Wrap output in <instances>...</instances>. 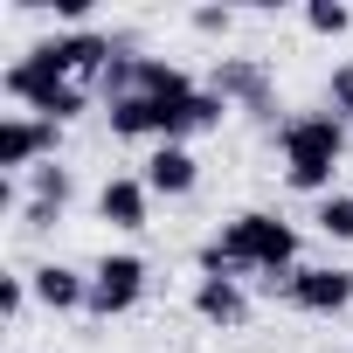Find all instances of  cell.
<instances>
[{
	"instance_id": "1",
	"label": "cell",
	"mask_w": 353,
	"mask_h": 353,
	"mask_svg": "<svg viewBox=\"0 0 353 353\" xmlns=\"http://www.w3.org/2000/svg\"><path fill=\"white\" fill-rule=\"evenodd\" d=\"M243 270H256L270 284L291 277L298 270V229L284 215H263V208L229 215V229L201 250V277H243Z\"/></svg>"
},
{
	"instance_id": "2",
	"label": "cell",
	"mask_w": 353,
	"mask_h": 353,
	"mask_svg": "<svg viewBox=\"0 0 353 353\" xmlns=\"http://www.w3.org/2000/svg\"><path fill=\"white\" fill-rule=\"evenodd\" d=\"M277 145H284V181L298 188V194H332V173H339V159H346V118H332V111H298V118H284V132H277Z\"/></svg>"
},
{
	"instance_id": "3",
	"label": "cell",
	"mask_w": 353,
	"mask_h": 353,
	"mask_svg": "<svg viewBox=\"0 0 353 353\" xmlns=\"http://www.w3.org/2000/svg\"><path fill=\"white\" fill-rule=\"evenodd\" d=\"M139 298H145V256H132V250L97 256V270H90V312L97 319H125Z\"/></svg>"
},
{
	"instance_id": "4",
	"label": "cell",
	"mask_w": 353,
	"mask_h": 353,
	"mask_svg": "<svg viewBox=\"0 0 353 353\" xmlns=\"http://www.w3.org/2000/svg\"><path fill=\"white\" fill-rule=\"evenodd\" d=\"M284 298L298 312H312V319H332V312L353 305V270H339V263H298L284 277Z\"/></svg>"
},
{
	"instance_id": "5",
	"label": "cell",
	"mask_w": 353,
	"mask_h": 353,
	"mask_svg": "<svg viewBox=\"0 0 353 353\" xmlns=\"http://www.w3.org/2000/svg\"><path fill=\"white\" fill-rule=\"evenodd\" d=\"M49 56L77 77V83H104V70L118 63V49H111V35H97V28H70V35H49Z\"/></svg>"
},
{
	"instance_id": "6",
	"label": "cell",
	"mask_w": 353,
	"mask_h": 353,
	"mask_svg": "<svg viewBox=\"0 0 353 353\" xmlns=\"http://www.w3.org/2000/svg\"><path fill=\"white\" fill-rule=\"evenodd\" d=\"M42 152H56V125H49V118H28V111H8V118H0V166H8V173L35 166Z\"/></svg>"
},
{
	"instance_id": "7",
	"label": "cell",
	"mask_w": 353,
	"mask_h": 353,
	"mask_svg": "<svg viewBox=\"0 0 353 353\" xmlns=\"http://www.w3.org/2000/svg\"><path fill=\"white\" fill-rule=\"evenodd\" d=\"M97 215H104L111 229H145V215H152L145 173H111V181L97 188Z\"/></svg>"
},
{
	"instance_id": "8",
	"label": "cell",
	"mask_w": 353,
	"mask_h": 353,
	"mask_svg": "<svg viewBox=\"0 0 353 353\" xmlns=\"http://www.w3.org/2000/svg\"><path fill=\"white\" fill-rule=\"evenodd\" d=\"M215 97L236 111H270V77H263V63H250V56H222L215 63Z\"/></svg>"
},
{
	"instance_id": "9",
	"label": "cell",
	"mask_w": 353,
	"mask_h": 353,
	"mask_svg": "<svg viewBox=\"0 0 353 353\" xmlns=\"http://www.w3.org/2000/svg\"><path fill=\"white\" fill-rule=\"evenodd\" d=\"M28 291H35V305H49V312H90V277L70 270V263H35V270H28Z\"/></svg>"
},
{
	"instance_id": "10",
	"label": "cell",
	"mask_w": 353,
	"mask_h": 353,
	"mask_svg": "<svg viewBox=\"0 0 353 353\" xmlns=\"http://www.w3.org/2000/svg\"><path fill=\"white\" fill-rule=\"evenodd\" d=\"M194 181H201V159H194L188 145H152V152H145V188H152V194L181 201V194H194Z\"/></svg>"
},
{
	"instance_id": "11",
	"label": "cell",
	"mask_w": 353,
	"mask_h": 353,
	"mask_svg": "<svg viewBox=\"0 0 353 353\" xmlns=\"http://www.w3.org/2000/svg\"><path fill=\"white\" fill-rule=\"evenodd\" d=\"M194 312H201L208 325L236 332V325L250 319V291H243V277H201V284H194Z\"/></svg>"
},
{
	"instance_id": "12",
	"label": "cell",
	"mask_w": 353,
	"mask_h": 353,
	"mask_svg": "<svg viewBox=\"0 0 353 353\" xmlns=\"http://www.w3.org/2000/svg\"><path fill=\"white\" fill-rule=\"evenodd\" d=\"M70 194H77V181H70V166H35L28 173V201H49V208H70Z\"/></svg>"
},
{
	"instance_id": "13",
	"label": "cell",
	"mask_w": 353,
	"mask_h": 353,
	"mask_svg": "<svg viewBox=\"0 0 353 353\" xmlns=\"http://www.w3.org/2000/svg\"><path fill=\"white\" fill-rule=\"evenodd\" d=\"M305 28L312 35H346L353 28V8H346V0H305Z\"/></svg>"
},
{
	"instance_id": "14",
	"label": "cell",
	"mask_w": 353,
	"mask_h": 353,
	"mask_svg": "<svg viewBox=\"0 0 353 353\" xmlns=\"http://www.w3.org/2000/svg\"><path fill=\"white\" fill-rule=\"evenodd\" d=\"M312 222H319V229H325L332 243H353V194H325Z\"/></svg>"
},
{
	"instance_id": "15",
	"label": "cell",
	"mask_w": 353,
	"mask_h": 353,
	"mask_svg": "<svg viewBox=\"0 0 353 353\" xmlns=\"http://www.w3.org/2000/svg\"><path fill=\"white\" fill-rule=\"evenodd\" d=\"M325 111H332V118H353V63H339V70L325 77Z\"/></svg>"
},
{
	"instance_id": "16",
	"label": "cell",
	"mask_w": 353,
	"mask_h": 353,
	"mask_svg": "<svg viewBox=\"0 0 353 353\" xmlns=\"http://www.w3.org/2000/svg\"><path fill=\"white\" fill-rule=\"evenodd\" d=\"M28 298H35V291H28V277H0V319H8V325L28 312Z\"/></svg>"
},
{
	"instance_id": "17",
	"label": "cell",
	"mask_w": 353,
	"mask_h": 353,
	"mask_svg": "<svg viewBox=\"0 0 353 353\" xmlns=\"http://www.w3.org/2000/svg\"><path fill=\"white\" fill-rule=\"evenodd\" d=\"M188 21H194L201 35H229V28H236V14H229V8H194Z\"/></svg>"
},
{
	"instance_id": "18",
	"label": "cell",
	"mask_w": 353,
	"mask_h": 353,
	"mask_svg": "<svg viewBox=\"0 0 353 353\" xmlns=\"http://www.w3.org/2000/svg\"><path fill=\"white\" fill-rule=\"evenodd\" d=\"M56 215H63V208H49V201H21V222H28V229H49Z\"/></svg>"
}]
</instances>
